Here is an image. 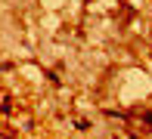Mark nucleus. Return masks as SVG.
Returning a JSON list of instances; mask_svg holds the SVG:
<instances>
[{
    "instance_id": "1",
    "label": "nucleus",
    "mask_w": 152,
    "mask_h": 139,
    "mask_svg": "<svg viewBox=\"0 0 152 139\" xmlns=\"http://www.w3.org/2000/svg\"><path fill=\"white\" fill-rule=\"evenodd\" d=\"M146 124H152V114H146Z\"/></svg>"
}]
</instances>
